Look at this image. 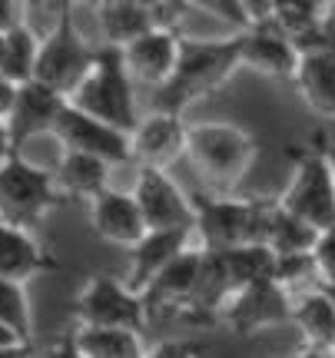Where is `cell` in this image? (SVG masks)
Wrapping results in <instances>:
<instances>
[{"label": "cell", "mask_w": 335, "mask_h": 358, "mask_svg": "<svg viewBox=\"0 0 335 358\" xmlns=\"http://www.w3.org/2000/svg\"><path fill=\"white\" fill-rule=\"evenodd\" d=\"M312 259H315L319 282H335V222L319 229L315 243H312Z\"/></svg>", "instance_id": "1f68e13d"}, {"label": "cell", "mask_w": 335, "mask_h": 358, "mask_svg": "<svg viewBox=\"0 0 335 358\" xmlns=\"http://www.w3.org/2000/svg\"><path fill=\"white\" fill-rule=\"evenodd\" d=\"M272 279L283 285L285 292L292 295L296 289H312L319 282L315 272V259L309 252H289V256H276V268H272Z\"/></svg>", "instance_id": "f546056e"}, {"label": "cell", "mask_w": 335, "mask_h": 358, "mask_svg": "<svg viewBox=\"0 0 335 358\" xmlns=\"http://www.w3.org/2000/svg\"><path fill=\"white\" fill-rule=\"evenodd\" d=\"M236 70H239V30L222 40L180 37L173 73L153 90V106L183 113L196 100L213 96L216 90L226 87Z\"/></svg>", "instance_id": "6da1fadb"}, {"label": "cell", "mask_w": 335, "mask_h": 358, "mask_svg": "<svg viewBox=\"0 0 335 358\" xmlns=\"http://www.w3.org/2000/svg\"><path fill=\"white\" fill-rule=\"evenodd\" d=\"M47 272H60V262L34 239V229L10 226L0 219V279L30 282Z\"/></svg>", "instance_id": "ac0fdd59"}, {"label": "cell", "mask_w": 335, "mask_h": 358, "mask_svg": "<svg viewBox=\"0 0 335 358\" xmlns=\"http://www.w3.org/2000/svg\"><path fill=\"white\" fill-rule=\"evenodd\" d=\"M292 83L312 113L335 120V40L325 47L299 53Z\"/></svg>", "instance_id": "d6986e66"}, {"label": "cell", "mask_w": 335, "mask_h": 358, "mask_svg": "<svg viewBox=\"0 0 335 358\" xmlns=\"http://www.w3.org/2000/svg\"><path fill=\"white\" fill-rule=\"evenodd\" d=\"M0 322L10 325L24 345H34V312H30L24 282L0 279Z\"/></svg>", "instance_id": "83f0119b"}, {"label": "cell", "mask_w": 335, "mask_h": 358, "mask_svg": "<svg viewBox=\"0 0 335 358\" xmlns=\"http://www.w3.org/2000/svg\"><path fill=\"white\" fill-rule=\"evenodd\" d=\"M13 93H17V83H13V80H7L3 73H0V120H3L7 113H10Z\"/></svg>", "instance_id": "8d00e7d4"}, {"label": "cell", "mask_w": 335, "mask_h": 358, "mask_svg": "<svg viewBox=\"0 0 335 358\" xmlns=\"http://www.w3.org/2000/svg\"><path fill=\"white\" fill-rule=\"evenodd\" d=\"M325 150V159H329V169H332V182H335V143H329V146H322Z\"/></svg>", "instance_id": "b9f144b4"}, {"label": "cell", "mask_w": 335, "mask_h": 358, "mask_svg": "<svg viewBox=\"0 0 335 358\" xmlns=\"http://www.w3.org/2000/svg\"><path fill=\"white\" fill-rule=\"evenodd\" d=\"M322 3H325V7H332V3H335V0H322Z\"/></svg>", "instance_id": "bcb514c9"}, {"label": "cell", "mask_w": 335, "mask_h": 358, "mask_svg": "<svg viewBox=\"0 0 335 358\" xmlns=\"http://www.w3.org/2000/svg\"><path fill=\"white\" fill-rule=\"evenodd\" d=\"M27 24V0H0V30Z\"/></svg>", "instance_id": "e575fe53"}, {"label": "cell", "mask_w": 335, "mask_h": 358, "mask_svg": "<svg viewBox=\"0 0 335 358\" xmlns=\"http://www.w3.org/2000/svg\"><path fill=\"white\" fill-rule=\"evenodd\" d=\"M220 315L226 319L232 332L245 338V335H256L262 329L285 325L289 315H292V295L285 292L276 279H259L229 292Z\"/></svg>", "instance_id": "9c48e42d"}, {"label": "cell", "mask_w": 335, "mask_h": 358, "mask_svg": "<svg viewBox=\"0 0 335 358\" xmlns=\"http://www.w3.org/2000/svg\"><path fill=\"white\" fill-rule=\"evenodd\" d=\"M186 150V120L173 110H150L129 129V156L136 166L169 169Z\"/></svg>", "instance_id": "7c38bea8"}, {"label": "cell", "mask_w": 335, "mask_h": 358, "mask_svg": "<svg viewBox=\"0 0 335 358\" xmlns=\"http://www.w3.org/2000/svg\"><path fill=\"white\" fill-rule=\"evenodd\" d=\"M199 266H203V249H193V245H186L180 256L169 259L166 266L143 285L140 299L146 306V315L150 319L159 315V312L180 315L190 292H193L196 279H199Z\"/></svg>", "instance_id": "2e32d148"}, {"label": "cell", "mask_w": 335, "mask_h": 358, "mask_svg": "<svg viewBox=\"0 0 335 358\" xmlns=\"http://www.w3.org/2000/svg\"><path fill=\"white\" fill-rule=\"evenodd\" d=\"M77 338L80 352L87 358H143L140 332H129V329H104V325H77Z\"/></svg>", "instance_id": "cb8c5ba5"}, {"label": "cell", "mask_w": 335, "mask_h": 358, "mask_svg": "<svg viewBox=\"0 0 335 358\" xmlns=\"http://www.w3.org/2000/svg\"><path fill=\"white\" fill-rule=\"evenodd\" d=\"M289 322L299 325V332L306 338V348H312V352H335V308L319 285L306 289L292 302Z\"/></svg>", "instance_id": "7402d4cb"}, {"label": "cell", "mask_w": 335, "mask_h": 358, "mask_svg": "<svg viewBox=\"0 0 335 358\" xmlns=\"http://www.w3.org/2000/svg\"><path fill=\"white\" fill-rule=\"evenodd\" d=\"M53 7H73V3H80V0H50Z\"/></svg>", "instance_id": "7bdbcfd3"}, {"label": "cell", "mask_w": 335, "mask_h": 358, "mask_svg": "<svg viewBox=\"0 0 335 358\" xmlns=\"http://www.w3.org/2000/svg\"><path fill=\"white\" fill-rule=\"evenodd\" d=\"M77 110L104 120L110 127L129 129L136 127L140 110H136V83L129 80L127 66H123V53L120 47L100 43L93 50V64L87 70V77L77 83V90L66 96Z\"/></svg>", "instance_id": "3957f363"}, {"label": "cell", "mask_w": 335, "mask_h": 358, "mask_svg": "<svg viewBox=\"0 0 335 358\" xmlns=\"http://www.w3.org/2000/svg\"><path fill=\"white\" fill-rule=\"evenodd\" d=\"M272 199H236L229 192L193 196V236L209 252L239 243H266Z\"/></svg>", "instance_id": "277c9868"}, {"label": "cell", "mask_w": 335, "mask_h": 358, "mask_svg": "<svg viewBox=\"0 0 335 358\" xmlns=\"http://www.w3.org/2000/svg\"><path fill=\"white\" fill-rule=\"evenodd\" d=\"M332 358H335V352H332Z\"/></svg>", "instance_id": "7dc6e473"}, {"label": "cell", "mask_w": 335, "mask_h": 358, "mask_svg": "<svg viewBox=\"0 0 335 358\" xmlns=\"http://www.w3.org/2000/svg\"><path fill=\"white\" fill-rule=\"evenodd\" d=\"M136 3L150 13L153 27H169V30H176L190 10V0H136Z\"/></svg>", "instance_id": "d6a6232c"}, {"label": "cell", "mask_w": 335, "mask_h": 358, "mask_svg": "<svg viewBox=\"0 0 335 358\" xmlns=\"http://www.w3.org/2000/svg\"><path fill=\"white\" fill-rule=\"evenodd\" d=\"M319 229L309 226L306 219L285 213L283 206L272 199L269 209V222H266V245H269L276 256H289V252H309L315 243Z\"/></svg>", "instance_id": "484cf974"}, {"label": "cell", "mask_w": 335, "mask_h": 358, "mask_svg": "<svg viewBox=\"0 0 335 358\" xmlns=\"http://www.w3.org/2000/svg\"><path fill=\"white\" fill-rule=\"evenodd\" d=\"M206 355V345H199V342H186V338H166V342H159L153 345L143 358H203Z\"/></svg>", "instance_id": "836d02e7"}, {"label": "cell", "mask_w": 335, "mask_h": 358, "mask_svg": "<svg viewBox=\"0 0 335 358\" xmlns=\"http://www.w3.org/2000/svg\"><path fill=\"white\" fill-rule=\"evenodd\" d=\"M110 169L113 166L104 163L100 156L80 153V150H60V159H57V166L50 173L64 199L90 203L97 192L110 186Z\"/></svg>", "instance_id": "44dd1931"}, {"label": "cell", "mask_w": 335, "mask_h": 358, "mask_svg": "<svg viewBox=\"0 0 335 358\" xmlns=\"http://www.w3.org/2000/svg\"><path fill=\"white\" fill-rule=\"evenodd\" d=\"M93 50L87 40L80 37V30L73 27V7H64L57 13V20L50 24L47 34H40L37 60H34V80L43 87L57 90L70 96L77 83L87 77V70L93 64Z\"/></svg>", "instance_id": "8992f818"}, {"label": "cell", "mask_w": 335, "mask_h": 358, "mask_svg": "<svg viewBox=\"0 0 335 358\" xmlns=\"http://www.w3.org/2000/svg\"><path fill=\"white\" fill-rule=\"evenodd\" d=\"M87 209H90V229L97 232L104 243L129 249V245L146 232V222H143V216H140V206L133 199V192L106 186V189H100L90 203H87Z\"/></svg>", "instance_id": "e0dca14e"}, {"label": "cell", "mask_w": 335, "mask_h": 358, "mask_svg": "<svg viewBox=\"0 0 335 358\" xmlns=\"http://www.w3.org/2000/svg\"><path fill=\"white\" fill-rule=\"evenodd\" d=\"M3 43H7V37H3V30H0V64H3Z\"/></svg>", "instance_id": "ee69618b"}, {"label": "cell", "mask_w": 335, "mask_h": 358, "mask_svg": "<svg viewBox=\"0 0 335 358\" xmlns=\"http://www.w3.org/2000/svg\"><path fill=\"white\" fill-rule=\"evenodd\" d=\"M64 203V196L53 182L50 169L30 163L24 153H10L0 163V219L10 226L37 229Z\"/></svg>", "instance_id": "5b68a950"}, {"label": "cell", "mask_w": 335, "mask_h": 358, "mask_svg": "<svg viewBox=\"0 0 335 358\" xmlns=\"http://www.w3.org/2000/svg\"><path fill=\"white\" fill-rule=\"evenodd\" d=\"M97 24H100L104 43L123 47L133 37H140L143 30H150L153 20L136 0H116V3H97Z\"/></svg>", "instance_id": "d4e9b609"}, {"label": "cell", "mask_w": 335, "mask_h": 358, "mask_svg": "<svg viewBox=\"0 0 335 358\" xmlns=\"http://www.w3.org/2000/svg\"><path fill=\"white\" fill-rule=\"evenodd\" d=\"M190 7L209 13V17H216L222 24H229L232 30H245V27L252 24L249 13H245V7H243V0H190Z\"/></svg>", "instance_id": "4dcf8cb0"}, {"label": "cell", "mask_w": 335, "mask_h": 358, "mask_svg": "<svg viewBox=\"0 0 335 358\" xmlns=\"http://www.w3.org/2000/svg\"><path fill=\"white\" fill-rule=\"evenodd\" d=\"M13 342H20V335L13 332L10 325H3V322H0V348H3V345H13Z\"/></svg>", "instance_id": "ab89813d"}, {"label": "cell", "mask_w": 335, "mask_h": 358, "mask_svg": "<svg viewBox=\"0 0 335 358\" xmlns=\"http://www.w3.org/2000/svg\"><path fill=\"white\" fill-rule=\"evenodd\" d=\"M120 53H123V66H127L129 80L156 90L173 73L176 53H180V30L150 27V30H143L140 37L123 43Z\"/></svg>", "instance_id": "9a60e30c"}, {"label": "cell", "mask_w": 335, "mask_h": 358, "mask_svg": "<svg viewBox=\"0 0 335 358\" xmlns=\"http://www.w3.org/2000/svg\"><path fill=\"white\" fill-rule=\"evenodd\" d=\"M276 203L283 206L285 213L306 219L315 229L335 222V182L329 159H325V150H302L296 156L292 179L279 192Z\"/></svg>", "instance_id": "52a82bcc"}, {"label": "cell", "mask_w": 335, "mask_h": 358, "mask_svg": "<svg viewBox=\"0 0 335 358\" xmlns=\"http://www.w3.org/2000/svg\"><path fill=\"white\" fill-rule=\"evenodd\" d=\"M239 66H249L269 80H289L299 66V50L292 37L272 20H256L239 30Z\"/></svg>", "instance_id": "5bb4252c"}, {"label": "cell", "mask_w": 335, "mask_h": 358, "mask_svg": "<svg viewBox=\"0 0 335 358\" xmlns=\"http://www.w3.org/2000/svg\"><path fill=\"white\" fill-rule=\"evenodd\" d=\"M3 64L0 73L13 83H24L34 80V60H37V47H40V34L30 24H17L10 30H3Z\"/></svg>", "instance_id": "4316f807"}, {"label": "cell", "mask_w": 335, "mask_h": 358, "mask_svg": "<svg viewBox=\"0 0 335 358\" xmlns=\"http://www.w3.org/2000/svg\"><path fill=\"white\" fill-rule=\"evenodd\" d=\"M13 153V146H10V133H7V123L0 120V163L7 159V156Z\"/></svg>", "instance_id": "f35d334b"}, {"label": "cell", "mask_w": 335, "mask_h": 358, "mask_svg": "<svg viewBox=\"0 0 335 358\" xmlns=\"http://www.w3.org/2000/svg\"><path fill=\"white\" fill-rule=\"evenodd\" d=\"M64 103H66L64 93L43 87V83H37V80L17 83L10 113L3 116L7 133H10L13 153H20L27 143L37 140V136H47V133L53 129V123H57L60 110H64Z\"/></svg>", "instance_id": "4fadbf2b"}, {"label": "cell", "mask_w": 335, "mask_h": 358, "mask_svg": "<svg viewBox=\"0 0 335 358\" xmlns=\"http://www.w3.org/2000/svg\"><path fill=\"white\" fill-rule=\"evenodd\" d=\"M222 262V272L229 279V289H243L249 282L259 279H272V268H276V252L266 243H239L229 249L216 252Z\"/></svg>", "instance_id": "603a6c76"}, {"label": "cell", "mask_w": 335, "mask_h": 358, "mask_svg": "<svg viewBox=\"0 0 335 358\" xmlns=\"http://www.w3.org/2000/svg\"><path fill=\"white\" fill-rule=\"evenodd\" d=\"M193 239V229H146L129 245V272L127 285L133 292H143V285L153 279L173 256H180Z\"/></svg>", "instance_id": "ffe728a7"}, {"label": "cell", "mask_w": 335, "mask_h": 358, "mask_svg": "<svg viewBox=\"0 0 335 358\" xmlns=\"http://www.w3.org/2000/svg\"><path fill=\"white\" fill-rule=\"evenodd\" d=\"M50 136L64 150H80V153L100 156L110 166L133 163V156H129V133L110 127V123H104V120H97L90 113H83L70 100L64 103V110L57 116Z\"/></svg>", "instance_id": "8fae6325"}, {"label": "cell", "mask_w": 335, "mask_h": 358, "mask_svg": "<svg viewBox=\"0 0 335 358\" xmlns=\"http://www.w3.org/2000/svg\"><path fill=\"white\" fill-rule=\"evenodd\" d=\"M329 10H332V7H325L322 0H272L266 20H272V24L279 27V30H285L289 37H296V34H302V30H309V27L319 24Z\"/></svg>", "instance_id": "f1b7e54d"}, {"label": "cell", "mask_w": 335, "mask_h": 358, "mask_svg": "<svg viewBox=\"0 0 335 358\" xmlns=\"http://www.w3.org/2000/svg\"><path fill=\"white\" fill-rule=\"evenodd\" d=\"M133 199L146 229H193V196L169 176V169L136 166Z\"/></svg>", "instance_id": "30bf717a"}, {"label": "cell", "mask_w": 335, "mask_h": 358, "mask_svg": "<svg viewBox=\"0 0 335 358\" xmlns=\"http://www.w3.org/2000/svg\"><path fill=\"white\" fill-rule=\"evenodd\" d=\"M183 156L206 179V186H213V192H232L256 163L259 143L236 123H186Z\"/></svg>", "instance_id": "7a4b0ae2"}, {"label": "cell", "mask_w": 335, "mask_h": 358, "mask_svg": "<svg viewBox=\"0 0 335 358\" xmlns=\"http://www.w3.org/2000/svg\"><path fill=\"white\" fill-rule=\"evenodd\" d=\"M0 358H34V345H24V342L3 345L0 348Z\"/></svg>", "instance_id": "74e56055"}, {"label": "cell", "mask_w": 335, "mask_h": 358, "mask_svg": "<svg viewBox=\"0 0 335 358\" xmlns=\"http://www.w3.org/2000/svg\"><path fill=\"white\" fill-rule=\"evenodd\" d=\"M97 3H116V0H97Z\"/></svg>", "instance_id": "f6af8a7d"}, {"label": "cell", "mask_w": 335, "mask_h": 358, "mask_svg": "<svg viewBox=\"0 0 335 358\" xmlns=\"http://www.w3.org/2000/svg\"><path fill=\"white\" fill-rule=\"evenodd\" d=\"M315 285L322 289L325 299H329V302H332V308H335V282H315Z\"/></svg>", "instance_id": "60d3db41"}, {"label": "cell", "mask_w": 335, "mask_h": 358, "mask_svg": "<svg viewBox=\"0 0 335 358\" xmlns=\"http://www.w3.org/2000/svg\"><path fill=\"white\" fill-rule=\"evenodd\" d=\"M47 358H87V355L80 352V345H77V338H73V332H64L50 348H47Z\"/></svg>", "instance_id": "d590c367"}, {"label": "cell", "mask_w": 335, "mask_h": 358, "mask_svg": "<svg viewBox=\"0 0 335 358\" xmlns=\"http://www.w3.org/2000/svg\"><path fill=\"white\" fill-rule=\"evenodd\" d=\"M73 315L80 325H104V329H129L143 332L150 325L140 292L113 275H90L73 302Z\"/></svg>", "instance_id": "ba28073f"}]
</instances>
